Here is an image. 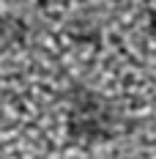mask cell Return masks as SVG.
Instances as JSON below:
<instances>
[{"mask_svg":"<svg viewBox=\"0 0 156 159\" xmlns=\"http://www.w3.org/2000/svg\"><path fill=\"white\" fill-rule=\"evenodd\" d=\"M66 104H69V137L77 145L93 148L109 143L118 134L121 112L104 93L88 85H71Z\"/></svg>","mask_w":156,"mask_h":159,"instance_id":"cell-1","label":"cell"},{"mask_svg":"<svg viewBox=\"0 0 156 159\" xmlns=\"http://www.w3.org/2000/svg\"><path fill=\"white\" fill-rule=\"evenodd\" d=\"M148 33L154 36V41H156V0L151 3V8H148Z\"/></svg>","mask_w":156,"mask_h":159,"instance_id":"cell-2","label":"cell"}]
</instances>
